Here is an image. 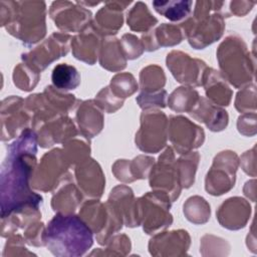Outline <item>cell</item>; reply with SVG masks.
<instances>
[{
	"mask_svg": "<svg viewBox=\"0 0 257 257\" xmlns=\"http://www.w3.org/2000/svg\"><path fill=\"white\" fill-rule=\"evenodd\" d=\"M37 145L35 132L28 127L6 147L0 173L1 218L28 206L40 208L43 203L42 196L31 187Z\"/></svg>",
	"mask_w": 257,
	"mask_h": 257,
	"instance_id": "6da1fadb",
	"label": "cell"
},
{
	"mask_svg": "<svg viewBox=\"0 0 257 257\" xmlns=\"http://www.w3.org/2000/svg\"><path fill=\"white\" fill-rule=\"evenodd\" d=\"M93 244V233L73 214L56 213L45 226L44 246L57 257H79Z\"/></svg>",
	"mask_w": 257,
	"mask_h": 257,
	"instance_id": "7a4b0ae2",
	"label": "cell"
},
{
	"mask_svg": "<svg viewBox=\"0 0 257 257\" xmlns=\"http://www.w3.org/2000/svg\"><path fill=\"white\" fill-rule=\"evenodd\" d=\"M0 25L25 46H32L46 35V3L2 0Z\"/></svg>",
	"mask_w": 257,
	"mask_h": 257,
	"instance_id": "3957f363",
	"label": "cell"
},
{
	"mask_svg": "<svg viewBox=\"0 0 257 257\" xmlns=\"http://www.w3.org/2000/svg\"><path fill=\"white\" fill-rule=\"evenodd\" d=\"M228 2L197 1L192 14L179 23L189 44L195 49H204L219 40L225 31V18L230 17Z\"/></svg>",
	"mask_w": 257,
	"mask_h": 257,
	"instance_id": "277c9868",
	"label": "cell"
},
{
	"mask_svg": "<svg viewBox=\"0 0 257 257\" xmlns=\"http://www.w3.org/2000/svg\"><path fill=\"white\" fill-rule=\"evenodd\" d=\"M216 55L220 73L235 88H242L254 80V56L239 35H228L218 46Z\"/></svg>",
	"mask_w": 257,
	"mask_h": 257,
	"instance_id": "5b68a950",
	"label": "cell"
},
{
	"mask_svg": "<svg viewBox=\"0 0 257 257\" xmlns=\"http://www.w3.org/2000/svg\"><path fill=\"white\" fill-rule=\"evenodd\" d=\"M78 216L95 234L97 243L102 246L124 225L119 210L108 200L105 203H101L99 199H88L82 202Z\"/></svg>",
	"mask_w": 257,
	"mask_h": 257,
	"instance_id": "8992f818",
	"label": "cell"
},
{
	"mask_svg": "<svg viewBox=\"0 0 257 257\" xmlns=\"http://www.w3.org/2000/svg\"><path fill=\"white\" fill-rule=\"evenodd\" d=\"M169 118L159 108L144 109L140 117V128L136 133V146L144 153L156 154L167 146Z\"/></svg>",
	"mask_w": 257,
	"mask_h": 257,
	"instance_id": "52a82bcc",
	"label": "cell"
},
{
	"mask_svg": "<svg viewBox=\"0 0 257 257\" xmlns=\"http://www.w3.org/2000/svg\"><path fill=\"white\" fill-rule=\"evenodd\" d=\"M71 166L67 162L61 148H54L45 153L37 164L32 178L31 187L43 193L53 192L70 174Z\"/></svg>",
	"mask_w": 257,
	"mask_h": 257,
	"instance_id": "ba28073f",
	"label": "cell"
},
{
	"mask_svg": "<svg viewBox=\"0 0 257 257\" xmlns=\"http://www.w3.org/2000/svg\"><path fill=\"white\" fill-rule=\"evenodd\" d=\"M143 230L148 235L165 231L173 224L170 213L172 201L164 192H147L139 198Z\"/></svg>",
	"mask_w": 257,
	"mask_h": 257,
	"instance_id": "9c48e42d",
	"label": "cell"
},
{
	"mask_svg": "<svg viewBox=\"0 0 257 257\" xmlns=\"http://www.w3.org/2000/svg\"><path fill=\"white\" fill-rule=\"evenodd\" d=\"M238 167L239 157L235 152L225 150L218 153L205 178L206 192L212 196H221L232 190Z\"/></svg>",
	"mask_w": 257,
	"mask_h": 257,
	"instance_id": "30bf717a",
	"label": "cell"
},
{
	"mask_svg": "<svg viewBox=\"0 0 257 257\" xmlns=\"http://www.w3.org/2000/svg\"><path fill=\"white\" fill-rule=\"evenodd\" d=\"M172 147H167L155 162L149 175V185L153 191L166 193L172 202L176 201L182 191L179 182L176 155Z\"/></svg>",
	"mask_w": 257,
	"mask_h": 257,
	"instance_id": "8fae6325",
	"label": "cell"
},
{
	"mask_svg": "<svg viewBox=\"0 0 257 257\" xmlns=\"http://www.w3.org/2000/svg\"><path fill=\"white\" fill-rule=\"evenodd\" d=\"M71 38L69 33L53 32L39 45L23 53L21 59L41 73L52 62L69 52Z\"/></svg>",
	"mask_w": 257,
	"mask_h": 257,
	"instance_id": "7c38bea8",
	"label": "cell"
},
{
	"mask_svg": "<svg viewBox=\"0 0 257 257\" xmlns=\"http://www.w3.org/2000/svg\"><path fill=\"white\" fill-rule=\"evenodd\" d=\"M1 141L9 142L16 139L24 130L31 125V114L26 109L24 98L10 95L2 99L0 106Z\"/></svg>",
	"mask_w": 257,
	"mask_h": 257,
	"instance_id": "4fadbf2b",
	"label": "cell"
},
{
	"mask_svg": "<svg viewBox=\"0 0 257 257\" xmlns=\"http://www.w3.org/2000/svg\"><path fill=\"white\" fill-rule=\"evenodd\" d=\"M168 139L174 151L183 155L200 148L204 144L205 132L202 126L184 115H171Z\"/></svg>",
	"mask_w": 257,
	"mask_h": 257,
	"instance_id": "5bb4252c",
	"label": "cell"
},
{
	"mask_svg": "<svg viewBox=\"0 0 257 257\" xmlns=\"http://www.w3.org/2000/svg\"><path fill=\"white\" fill-rule=\"evenodd\" d=\"M48 13L55 26L64 33H78L92 21L91 11L77 2L54 1L50 5Z\"/></svg>",
	"mask_w": 257,
	"mask_h": 257,
	"instance_id": "9a60e30c",
	"label": "cell"
},
{
	"mask_svg": "<svg viewBox=\"0 0 257 257\" xmlns=\"http://www.w3.org/2000/svg\"><path fill=\"white\" fill-rule=\"evenodd\" d=\"M166 64L172 75L181 84L191 87L202 86L204 73L208 68L204 60L192 57L180 50H172L167 54Z\"/></svg>",
	"mask_w": 257,
	"mask_h": 257,
	"instance_id": "2e32d148",
	"label": "cell"
},
{
	"mask_svg": "<svg viewBox=\"0 0 257 257\" xmlns=\"http://www.w3.org/2000/svg\"><path fill=\"white\" fill-rule=\"evenodd\" d=\"M38 140V146L43 149L63 144L79 135L76 123L68 114L57 115L31 125Z\"/></svg>",
	"mask_w": 257,
	"mask_h": 257,
	"instance_id": "e0dca14e",
	"label": "cell"
},
{
	"mask_svg": "<svg viewBox=\"0 0 257 257\" xmlns=\"http://www.w3.org/2000/svg\"><path fill=\"white\" fill-rule=\"evenodd\" d=\"M191 245V237L184 229L162 231L149 241V252L152 256L178 257L188 254Z\"/></svg>",
	"mask_w": 257,
	"mask_h": 257,
	"instance_id": "ac0fdd59",
	"label": "cell"
},
{
	"mask_svg": "<svg viewBox=\"0 0 257 257\" xmlns=\"http://www.w3.org/2000/svg\"><path fill=\"white\" fill-rule=\"evenodd\" d=\"M74 181L88 199H100L105 188V176L100 165L87 158L74 166Z\"/></svg>",
	"mask_w": 257,
	"mask_h": 257,
	"instance_id": "d6986e66",
	"label": "cell"
},
{
	"mask_svg": "<svg viewBox=\"0 0 257 257\" xmlns=\"http://www.w3.org/2000/svg\"><path fill=\"white\" fill-rule=\"evenodd\" d=\"M132 1H105L91 21L92 26L102 36H115L123 24V11Z\"/></svg>",
	"mask_w": 257,
	"mask_h": 257,
	"instance_id": "ffe728a7",
	"label": "cell"
},
{
	"mask_svg": "<svg viewBox=\"0 0 257 257\" xmlns=\"http://www.w3.org/2000/svg\"><path fill=\"white\" fill-rule=\"evenodd\" d=\"M251 215L250 203L241 197H231L225 200L216 212L219 224L228 230L244 228Z\"/></svg>",
	"mask_w": 257,
	"mask_h": 257,
	"instance_id": "44dd1931",
	"label": "cell"
},
{
	"mask_svg": "<svg viewBox=\"0 0 257 257\" xmlns=\"http://www.w3.org/2000/svg\"><path fill=\"white\" fill-rule=\"evenodd\" d=\"M103 37L90 24L71 38L72 55L86 64L93 65L98 59Z\"/></svg>",
	"mask_w": 257,
	"mask_h": 257,
	"instance_id": "7402d4cb",
	"label": "cell"
},
{
	"mask_svg": "<svg viewBox=\"0 0 257 257\" xmlns=\"http://www.w3.org/2000/svg\"><path fill=\"white\" fill-rule=\"evenodd\" d=\"M120 212L123 218V224L130 228L141 226V207L140 200L136 198L133 190L122 184L115 186L109 193L108 199Z\"/></svg>",
	"mask_w": 257,
	"mask_h": 257,
	"instance_id": "603a6c76",
	"label": "cell"
},
{
	"mask_svg": "<svg viewBox=\"0 0 257 257\" xmlns=\"http://www.w3.org/2000/svg\"><path fill=\"white\" fill-rule=\"evenodd\" d=\"M75 123L79 135L91 140L104 126L103 110L96 104L94 99L81 100L75 111Z\"/></svg>",
	"mask_w": 257,
	"mask_h": 257,
	"instance_id": "cb8c5ba5",
	"label": "cell"
},
{
	"mask_svg": "<svg viewBox=\"0 0 257 257\" xmlns=\"http://www.w3.org/2000/svg\"><path fill=\"white\" fill-rule=\"evenodd\" d=\"M184 39L186 36L181 25L173 23H162L141 36L144 50L148 52L158 50L161 47L178 45Z\"/></svg>",
	"mask_w": 257,
	"mask_h": 257,
	"instance_id": "d4e9b609",
	"label": "cell"
},
{
	"mask_svg": "<svg viewBox=\"0 0 257 257\" xmlns=\"http://www.w3.org/2000/svg\"><path fill=\"white\" fill-rule=\"evenodd\" d=\"M83 197L72 175L69 174L52 192L50 205L55 213L73 214L82 204Z\"/></svg>",
	"mask_w": 257,
	"mask_h": 257,
	"instance_id": "484cf974",
	"label": "cell"
},
{
	"mask_svg": "<svg viewBox=\"0 0 257 257\" xmlns=\"http://www.w3.org/2000/svg\"><path fill=\"white\" fill-rule=\"evenodd\" d=\"M155 162L154 158L145 155H140L133 160L120 159L113 163L111 172L118 181L123 184H130L137 180L149 178Z\"/></svg>",
	"mask_w": 257,
	"mask_h": 257,
	"instance_id": "4316f807",
	"label": "cell"
},
{
	"mask_svg": "<svg viewBox=\"0 0 257 257\" xmlns=\"http://www.w3.org/2000/svg\"><path fill=\"white\" fill-rule=\"evenodd\" d=\"M189 113L193 118L204 123L211 132L224 131L229 123L228 112L205 96H200L197 104Z\"/></svg>",
	"mask_w": 257,
	"mask_h": 257,
	"instance_id": "83f0119b",
	"label": "cell"
},
{
	"mask_svg": "<svg viewBox=\"0 0 257 257\" xmlns=\"http://www.w3.org/2000/svg\"><path fill=\"white\" fill-rule=\"evenodd\" d=\"M206 97L217 105L228 106L231 102L233 91L220 71L208 67L204 73L203 84Z\"/></svg>",
	"mask_w": 257,
	"mask_h": 257,
	"instance_id": "f1b7e54d",
	"label": "cell"
},
{
	"mask_svg": "<svg viewBox=\"0 0 257 257\" xmlns=\"http://www.w3.org/2000/svg\"><path fill=\"white\" fill-rule=\"evenodd\" d=\"M98 62L102 68L112 72L121 71L126 67L127 59L123 54L118 38L115 36L103 37Z\"/></svg>",
	"mask_w": 257,
	"mask_h": 257,
	"instance_id": "f546056e",
	"label": "cell"
},
{
	"mask_svg": "<svg viewBox=\"0 0 257 257\" xmlns=\"http://www.w3.org/2000/svg\"><path fill=\"white\" fill-rule=\"evenodd\" d=\"M159 20L142 1L136 2L126 13V23L132 31L146 33L155 28Z\"/></svg>",
	"mask_w": 257,
	"mask_h": 257,
	"instance_id": "4dcf8cb0",
	"label": "cell"
},
{
	"mask_svg": "<svg viewBox=\"0 0 257 257\" xmlns=\"http://www.w3.org/2000/svg\"><path fill=\"white\" fill-rule=\"evenodd\" d=\"M193 1L191 0H169L153 1L154 9L172 22H183L192 14Z\"/></svg>",
	"mask_w": 257,
	"mask_h": 257,
	"instance_id": "1f68e13d",
	"label": "cell"
},
{
	"mask_svg": "<svg viewBox=\"0 0 257 257\" xmlns=\"http://www.w3.org/2000/svg\"><path fill=\"white\" fill-rule=\"evenodd\" d=\"M200 98L199 92L191 86H179L168 96L167 104L176 112H191Z\"/></svg>",
	"mask_w": 257,
	"mask_h": 257,
	"instance_id": "d6a6232c",
	"label": "cell"
},
{
	"mask_svg": "<svg viewBox=\"0 0 257 257\" xmlns=\"http://www.w3.org/2000/svg\"><path fill=\"white\" fill-rule=\"evenodd\" d=\"M80 74L75 66L67 63H59L51 72L52 85L62 91L75 89L80 84Z\"/></svg>",
	"mask_w": 257,
	"mask_h": 257,
	"instance_id": "836d02e7",
	"label": "cell"
},
{
	"mask_svg": "<svg viewBox=\"0 0 257 257\" xmlns=\"http://www.w3.org/2000/svg\"><path fill=\"white\" fill-rule=\"evenodd\" d=\"M200 162L198 152H190L180 155L176 161L177 173L182 189H189L195 183V176Z\"/></svg>",
	"mask_w": 257,
	"mask_h": 257,
	"instance_id": "e575fe53",
	"label": "cell"
},
{
	"mask_svg": "<svg viewBox=\"0 0 257 257\" xmlns=\"http://www.w3.org/2000/svg\"><path fill=\"white\" fill-rule=\"evenodd\" d=\"M183 213L189 222L203 225L210 219L211 207L205 198L198 195L191 196L183 205Z\"/></svg>",
	"mask_w": 257,
	"mask_h": 257,
	"instance_id": "d590c367",
	"label": "cell"
},
{
	"mask_svg": "<svg viewBox=\"0 0 257 257\" xmlns=\"http://www.w3.org/2000/svg\"><path fill=\"white\" fill-rule=\"evenodd\" d=\"M139 88L141 92L150 93L164 89L166 84V74L158 64H149L140 72Z\"/></svg>",
	"mask_w": 257,
	"mask_h": 257,
	"instance_id": "8d00e7d4",
	"label": "cell"
},
{
	"mask_svg": "<svg viewBox=\"0 0 257 257\" xmlns=\"http://www.w3.org/2000/svg\"><path fill=\"white\" fill-rule=\"evenodd\" d=\"M63 154L71 167L90 157V140L78 135L62 144Z\"/></svg>",
	"mask_w": 257,
	"mask_h": 257,
	"instance_id": "74e56055",
	"label": "cell"
},
{
	"mask_svg": "<svg viewBox=\"0 0 257 257\" xmlns=\"http://www.w3.org/2000/svg\"><path fill=\"white\" fill-rule=\"evenodd\" d=\"M41 73L25 62L18 63L12 73L13 83L22 91L33 90L40 80Z\"/></svg>",
	"mask_w": 257,
	"mask_h": 257,
	"instance_id": "f35d334b",
	"label": "cell"
},
{
	"mask_svg": "<svg viewBox=\"0 0 257 257\" xmlns=\"http://www.w3.org/2000/svg\"><path fill=\"white\" fill-rule=\"evenodd\" d=\"M110 90L118 98L125 100L139 89V83L135 76L130 72H117L108 84Z\"/></svg>",
	"mask_w": 257,
	"mask_h": 257,
	"instance_id": "ab89813d",
	"label": "cell"
},
{
	"mask_svg": "<svg viewBox=\"0 0 257 257\" xmlns=\"http://www.w3.org/2000/svg\"><path fill=\"white\" fill-rule=\"evenodd\" d=\"M104 250L99 248V251H92L89 255H104V256H126L131 249V239L125 234L116 233L112 235L104 244Z\"/></svg>",
	"mask_w": 257,
	"mask_h": 257,
	"instance_id": "60d3db41",
	"label": "cell"
},
{
	"mask_svg": "<svg viewBox=\"0 0 257 257\" xmlns=\"http://www.w3.org/2000/svg\"><path fill=\"white\" fill-rule=\"evenodd\" d=\"M229 251V243L221 237L206 234L201 238L200 253L203 256H224L228 255Z\"/></svg>",
	"mask_w": 257,
	"mask_h": 257,
	"instance_id": "b9f144b4",
	"label": "cell"
},
{
	"mask_svg": "<svg viewBox=\"0 0 257 257\" xmlns=\"http://www.w3.org/2000/svg\"><path fill=\"white\" fill-rule=\"evenodd\" d=\"M234 105L241 113L256 111V86L254 83L243 86L237 92Z\"/></svg>",
	"mask_w": 257,
	"mask_h": 257,
	"instance_id": "7bdbcfd3",
	"label": "cell"
},
{
	"mask_svg": "<svg viewBox=\"0 0 257 257\" xmlns=\"http://www.w3.org/2000/svg\"><path fill=\"white\" fill-rule=\"evenodd\" d=\"M94 101L104 112L107 113H113L117 111L120 107H122L124 102L123 99L118 98L116 95L112 93L108 85L102 87L96 93Z\"/></svg>",
	"mask_w": 257,
	"mask_h": 257,
	"instance_id": "ee69618b",
	"label": "cell"
},
{
	"mask_svg": "<svg viewBox=\"0 0 257 257\" xmlns=\"http://www.w3.org/2000/svg\"><path fill=\"white\" fill-rule=\"evenodd\" d=\"M168 92L166 89H161L156 92H150L145 93L141 92L137 98L136 101L139 104V106L144 110L148 108H164L167 106L168 102Z\"/></svg>",
	"mask_w": 257,
	"mask_h": 257,
	"instance_id": "f6af8a7d",
	"label": "cell"
},
{
	"mask_svg": "<svg viewBox=\"0 0 257 257\" xmlns=\"http://www.w3.org/2000/svg\"><path fill=\"white\" fill-rule=\"evenodd\" d=\"M25 239L23 235L20 234H12L7 237V241L4 245V249L2 252L3 257L8 256H27V255H35L33 252H30L25 247Z\"/></svg>",
	"mask_w": 257,
	"mask_h": 257,
	"instance_id": "bcb514c9",
	"label": "cell"
},
{
	"mask_svg": "<svg viewBox=\"0 0 257 257\" xmlns=\"http://www.w3.org/2000/svg\"><path fill=\"white\" fill-rule=\"evenodd\" d=\"M120 46L126 59L133 60L139 58L144 53V46L140 38L135 34L125 33L119 39Z\"/></svg>",
	"mask_w": 257,
	"mask_h": 257,
	"instance_id": "7dc6e473",
	"label": "cell"
},
{
	"mask_svg": "<svg viewBox=\"0 0 257 257\" xmlns=\"http://www.w3.org/2000/svg\"><path fill=\"white\" fill-rule=\"evenodd\" d=\"M45 225L40 220L30 223L23 231V237L26 244L34 247L44 246Z\"/></svg>",
	"mask_w": 257,
	"mask_h": 257,
	"instance_id": "c3c4849f",
	"label": "cell"
},
{
	"mask_svg": "<svg viewBox=\"0 0 257 257\" xmlns=\"http://www.w3.org/2000/svg\"><path fill=\"white\" fill-rule=\"evenodd\" d=\"M237 130L245 137L256 135V111L242 113L237 119Z\"/></svg>",
	"mask_w": 257,
	"mask_h": 257,
	"instance_id": "681fc988",
	"label": "cell"
},
{
	"mask_svg": "<svg viewBox=\"0 0 257 257\" xmlns=\"http://www.w3.org/2000/svg\"><path fill=\"white\" fill-rule=\"evenodd\" d=\"M256 147L254 146L251 150L246 151L239 158V166L247 175L255 178L256 177Z\"/></svg>",
	"mask_w": 257,
	"mask_h": 257,
	"instance_id": "f907efd6",
	"label": "cell"
},
{
	"mask_svg": "<svg viewBox=\"0 0 257 257\" xmlns=\"http://www.w3.org/2000/svg\"><path fill=\"white\" fill-rule=\"evenodd\" d=\"M255 3L256 2H251V1H231V2H228L229 4L228 10L230 15L242 17L251 11Z\"/></svg>",
	"mask_w": 257,
	"mask_h": 257,
	"instance_id": "816d5d0a",
	"label": "cell"
},
{
	"mask_svg": "<svg viewBox=\"0 0 257 257\" xmlns=\"http://www.w3.org/2000/svg\"><path fill=\"white\" fill-rule=\"evenodd\" d=\"M255 184H256V182H255V180L253 179V180H251V181H248V182H246L245 183V186H244V188H243V192H244V195L247 197V198H249L252 202H255V199H256V197H255Z\"/></svg>",
	"mask_w": 257,
	"mask_h": 257,
	"instance_id": "f5cc1de1",
	"label": "cell"
}]
</instances>
